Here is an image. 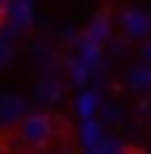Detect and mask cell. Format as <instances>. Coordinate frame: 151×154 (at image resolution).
<instances>
[{
	"mask_svg": "<svg viewBox=\"0 0 151 154\" xmlns=\"http://www.w3.org/2000/svg\"><path fill=\"white\" fill-rule=\"evenodd\" d=\"M16 133H19V139L28 148H43V145H49V139H53V117L43 114V111L25 114L19 120V126H16Z\"/></svg>",
	"mask_w": 151,
	"mask_h": 154,
	"instance_id": "1",
	"label": "cell"
},
{
	"mask_svg": "<svg viewBox=\"0 0 151 154\" xmlns=\"http://www.w3.org/2000/svg\"><path fill=\"white\" fill-rule=\"evenodd\" d=\"M6 12H9V0H0V28H3V22H6Z\"/></svg>",
	"mask_w": 151,
	"mask_h": 154,
	"instance_id": "4",
	"label": "cell"
},
{
	"mask_svg": "<svg viewBox=\"0 0 151 154\" xmlns=\"http://www.w3.org/2000/svg\"><path fill=\"white\" fill-rule=\"evenodd\" d=\"M117 31H120L123 40H130V43L148 40V37H151V16H148L145 9H136V6L120 9V16H117Z\"/></svg>",
	"mask_w": 151,
	"mask_h": 154,
	"instance_id": "2",
	"label": "cell"
},
{
	"mask_svg": "<svg viewBox=\"0 0 151 154\" xmlns=\"http://www.w3.org/2000/svg\"><path fill=\"white\" fill-rule=\"evenodd\" d=\"M142 59H145V62H151V37L145 40V46H142Z\"/></svg>",
	"mask_w": 151,
	"mask_h": 154,
	"instance_id": "5",
	"label": "cell"
},
{
	"mask_svg": "<svg viewBox=\"0 0 151 154\" xmlns=\"http://www.w3.org/2000/svg\"><path fill=\"white\" fill-rule=\"evenodd\" d=\"M111 31H114V16H111V9H96V16L90 19V25H86V43L90 46H105Z\"/></svg>",
	"mask_w": 151,
	"mask_h": 154,
	"instance_id": "3",
	"label": "cell"
}]
</instances>
